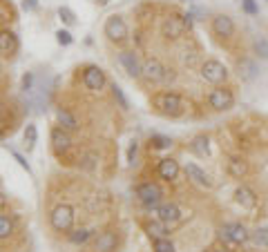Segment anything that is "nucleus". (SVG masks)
Returning <instances> with one entry per match:
<instances>
[{"label":"nucleus","mask_w":268,"mask_h":252,"mask_svg":"<svg viewBox=\"0 0 268 252\" xmlns=\"http://www.w3.org/2000/svg\"><path fill=\"white\" fill-rule=\"evenodd\" d=\"M81 83L89 92H103L108 87V76L98 65H85L81 74Z\"/></svg>","instance_id":"11"},{"label":"nucleus","mask_w":268,"mask_h":252,"mask_svg":"<svg viewBox=\"0 0 268 252\" xmlns=\"http://www.w3.org/2000/svg\"><path fill=\"white\" fill-rule=\"evenodd\" d=\"M94 237H96V230H92V228H76V230H72L67 234V241L72 245H85Z\"/></svg>","instance_id":"24"},{"label":"nucleus","mask_w":268,"mask_h":252,"mask_svg":"<svg viewBox=\"0 0 268 252\" xmlns=\"http://www.w3.org/2000/svg\"><path fill=\"white\" fill-rule=\"evenodd\" d=\"M226 172L230 178H237V181H242L250 174V161L246 159L242 154H230L226 161Z\"/></svg>","instance_id":"17"},{"label":"nucleus","mask_w":268,"mask_h":252,"mask_svg":"<svg viewBox=\"0 0 268 252\" xmlns=\"http://www.w3.org/2000/svg\"><path fill=\"white\" fill-rule=\"evenodd\" d=\"M199 76L204 83H208V85H226L228 76H230V71H228V67L221 63V60L217 58H206L201 60L199 65Z\"/></svg>","instance_id":"3"},{"label":"nucleus","mask_w":268,"mask_h":252,"mask_svg":"<svg viewBox=\"0 0 268 252\" xmlns=\"http://www.w3.org/2000/svg\"><path fill=\"white\" fill-rule=\"evenodd\" d=\"M56 121H58V125L67 132H78L81 130V123H78L76 114L72 110H67V107H56Z\"/></svg>","instance_id":"23"},{"label":"nucleus","mask_w":268,"mask_h":252,"mask_svg":"<svg viewBox=\"0 0 268 252\" xmlns=\"http://www.w3.org/2000/svg\"><path fill=\"white\" fill-rule=\"evenodd\" d=\"M38 7V0H22V9L25 11H34Z\"/></svg>","instance_id":"39"},{"label":"nucleus","mask_w":268,"mask_h":252,"mask_svg":"<svg viewBox=\"0 0 268 252\" xmlns=\"http://www.w3.org/2000/svg\"><path fill=\"white\" fill-rule=\"evenodd\" d=\"M234 201H237V205H242L244 210H255L257 203H259V197H257V192L250 186H239L234 190Z\"/></svg>","instance_id":"19"},{"label":"nucleus","mask_w":268,"mask_h":252,"mask_svg":"<svg viewBox=\"0 0 268 252\" xmlns=\"http://www.w3.org/2000/svg\"><path fill=\"white\" fill-rule=\"evenodd\" d=\"M11 156H14L16 161H18V165L22 167V170H27V174H31V167H29V163L25 161V156L22 154H18V152H11Z\"/></svg>","instance_id":"37"},{"label":"nucleus","mask_w":268,"mask_h":252,"mask_svg":"<svg viewBox=\"0 0 268 252\" xmlns=\"http://www.w3.org/2000/svg\"><path fill=\"white\" fill-rule=\"evenodd\" d=\"M119 63L121 67L125 69V74L134 78V81H139L143 74V60L141 56L137 54V49H123V52H119Z\"/></svg>","instance_id":"12"},{"label":"nucleus","mask_w":268,"mask_h":252,"mask_svg":"<svg viewBox=\"0 0 268 252\" xmlns=\"http://www.w3.org/2000/svg\"><path fill=\"white\" fill-rule=\"evenodd\" d=\"M0 3H3V0H0Z\"/></svg>","instance_id":"44"},{"label":"nucleus","mask_w":268,"mask_h":252,"mask_svg":"<svg viewBox=\"0 0 268 252\" xmlns=\"http://www.w3.org/2000/svg\"><path fill=\"white\" fill-rule=\"evenodd\" d=\"M56 41L63 45V47H67V45H72L74 38H72V33L67 31V29H60V31H56Z\"/></svg>","instance_id":"35"},{"label":"nucleus","mask_w":268,"mask_h":252,"mask_svg":"<svg viewBox=\"0 0 268 252\" xmlns=\"http://www.w3.org/2000/svg\"><path fill=\"white\" fill-rule=\"evenodd\" d=\"M5 205H7V194H3V192H0V212L5 210Z\"/></svg>","instance_id":"42"},{"label":"nucleus","mask_w":268,"mask_h":252,"mask_svg":"<svg viewBox=\"0 0 268 252\" xmlns=\"http://www.w3.org/2000/svg\"><path fill=\"white\" fill-rule=\"evenodd\" d=\"M152 252H177V245L170 241V237L152 239Z\"/></svg>","instance_id":"28"},{"label":"nucleus","mask_w":268,"mask_h":252,"mask_svg":"<svg viewBox=\"0 0 268 252\" xmlns=\"http://www.w3.org/2000/svg\"><path fill=\"white\" fill-rule=\"evenodd\" d=\"M14 232H16V221H14V217H11V214H3V212H0V241L9 239Z\"/></svg>","instance_id":"26"},{"label":"nucleus","mask_w":268,"mask_h":252,"mask_svg":"<svg viewBox=\"0 0 268 252\" xmlns=\"http://www.w3.org/2000/svg\"><path fill=\"white\" fill-rule=\"evenodd\" d=\"M188 29L190 27L186 25L183 16H165V18L161 20V36H163L165 41H181Z\"/></svg>","instance_id":"10"},{"label":"nucleus","mask_w":268,"mask_h":252,"mask_svg":"<svg viewBox=\"0 0 268 252\" xmlns=\"http://www.w3.org/2000/svg\"><path fill=\"white\" fill-rule=\"evenodd\" d=\"M150 103H152V110L156 114L165 116V119H181L186 114V98L179 92H172V89L154 92Z\"/></svg>","instance_id":"1"},{"label":"nucleus","mask_w":268,"mask_h":252,"mask_svg":"<svg viewBox=\"0 0 268 252\" xmlns=\"http://www.w3.org/2000/svg\"><path fill=\"white\" fill-rule=\"evenodd\" d=\"M190 152L197 154L199 159H206L210 154V138L206 134H197V136L190 141Z\"/></svg>","instance_id":"25"},{"label":"nucleus","mask_w":268,"mask_h":252,"mask_svg":"<svg viewBox=\"0 0 268 252\" xmlns=\"http://www.w3.org/2000/svg\"><path fill=\"white\" fill-rule=\"evenodd\" d=\"M58 16H60V20H63L65 25H74V22H76V16H74V11H72L70 7H60Z\"/></svg>","instance_id":"33"},{"label":"nucleus","mask_w":268,"mask_h":252,"mask_svg":"<svg viewBox=\"0 0 268 252\" xmlns=\"http://www.w3.org/2000/svg\"><path fill=\"white\" fill-rule=\"evenodd\" d=\"M152 212H154L156 219L163 221L170 230L177 226H181V221H183V210L179 208V203H175V201H163V203L156 205Z\"/></svg>","instance_id":"8"},{"label":"nucleus","mask_w":268,"mask_h":252,"mask_svg":"<svg viewBox=\"0 0 268 252\" xmlns=\"http://www.w3.org/2000/svg\"><path fill=\"white\" fill-rule=\"evenodd\" d=\"M20 43L11 29H0V56H14L18 52Z\"/></svg>","instance_id":"22"},{"label":"nucleus","mask_w":268,"mask_h":252,"mask_svg":"<svg viewBox=\"0 0 268 252\" xmlns=\"http://www.w3.org/2000/svg\"><path fill=\"white\" fill-rule=\"evenodd\" d=\"M266 3H268V0H266Z\"/></svg>","instance_id":"45"},{"label":"nucleus","mask_w":268,"mask_h":252,"mask_svg":"<svg viewBox=\"0 0 268 252\" xmlns=\"http://www.w3.org/2000/svg\"><path fill=\"white\" fill-rule=\"evenodd\" d=\"M219 237H221V241H226L230 245H246L250 241V230L239 221H226L219 228Z\"/></svg>","instance_id":"5"},{"label":"nucleus","mask_w":268,"mask_h":252,"mask_svg":"<svg viewBox=\"0 0 268 252\" xmlns=\"http://www.w3.org/2000/svg\"><path fill=\"white\" fill-rule=\"evenodd\" d=\"M36 141H38V130H36V125H34V123H29V125H27V130H25V143L29 145V148H34Z\"/></svg>","instance_id":"32"},{"label":"nucleus","mask_w":268,"mask_h":252,"mask_svg":"<svg viewBox=\"0 0 268 252\" xmlns=\"http://www.w3.org/2000/svg\"><path fill=\"white\" fill-rule=\"evenodd\" d=\"M96 3H98V5H108L110 0H96Z\"/></svg>","instance_id":"43"},{"label":"nucleus","mask_w":268,"mask_h":252,"mask_svg":"<svg viewBox=\"0 0 268 252\" xmlns=\"http://www.w3.org/2000/svg\"><path fill=\"white\" fill-rule=\"evenodd\" d=\"M183 172H186L188 181L194 183L197 188H201V190H212V188H215V181H212V176L204 170V167H199L197 163H192V161L183 165Z\"/></svg>","instance_id":"16"},{"label":"nucleus","mask_w":268,"mask_h":252,"mask_svg":"<svg viewBox=\"0 0 268 252\" xmlns=\"http://www.w3.org/2000/svg\"><path fill=\"white\" fill-rule=\"evenodd\" d=\"M177 81V71L172 69V67H168L165 69V78H163V83H175Z\"/></svg>","instance_id":"38"},{"label":"nucleus","mask_w":268,"mask_h":252,"mask_svg":"<svg viewBox=\"0 0 268 252\" xmlns=\"http://www.w3.org/2000/svg\"><path fill=\"white\" fill-rule=\"evenodd\" d=\"M165 69H168V67L161 63L156 56H148V58L143 60V74H141V78H143L145 83L159 85V83H163V78H165Z\"/></svg>","instance_id":"14"},{"label":"nucleus","mask_w":268,"mask_h":252,"mask_svg":"<svg viewBox=\"0 0 268 252\" xmlns=\"http://www.w3.org/2000/svg\"><path fill=\"white\" fill-rule=\"evenodd\" d=\"M172 145V141L168 136H152L150 138V148H154V150H168Z\"/></svg>","instance_id":"31"},{"label":"nucleus","mask_w":268,"mask_h":252,"mask_svg":"<svg viewBox=\"0 0 268 252\" xmlns=\"http://www.w3.org/2000/svg\"><path fill=\"white\" fill-rule=\"evenodd\" d=\"M237 74L242 81H255V78L259 76V65H257L255 58L244 56V58L237 60Z\"/></svg>","instance_id":"21"},{"label":"nucleus","mask_w":268,"mask_h":252,"mask_svg":"<svg viewBox=\"0 0 268 252\" xmlns=\"http://www.w3.org/2000/svg\"><path fill=\"white\" fill-rule=\"evenodd\" d=\"M208 107L212 112H228L234 107V92L228 85H217L208 94Z\"/></svg>","instance_id":"7"},{"label":"nucleus","mask_w":268,"mask_h":252,"mask_svg":"<svg viewBox=\"0 0 268 252\" xmlns=\"http://www.w3.org/2000/svg\"><path fill=\"white\" fill-rule=\"evenodd\" d=\"M110 89H112V96H114V100L119 103V107H121V110H130V103H127V98H125V94H123V89L116 85V83H114V85H112Z\"/></svg>","instance_id":"29"},{"label":"nucleus","mask_w":268,"mask_h":252,"mask_svg":"<svg viewBox=\"0 0 268 252\" xmlns=\"http://www.w3.org/2000/svg\"><path fill=\"white\" fill-rule=\"evenodd\" d=\"M74 221H76V214H74V208L67 203H60L49 212V226H52L54 232H60V234H70L74 230Z\"/></svg>","instance_id":"4"},{"label":"nucleus","mask_w":268,"mask_h":252,"mask_svg":"<svg viewBox=\"0 0 268 252\" xmlns=\"http://www.w3.org/2000/svg\"><path fill=\"white\" fill-rule=\"evenodd\" d=\"M31 78H34L31 74H27L25 78H22V87H25V89H29V87H31Z\"/></svg>","instance_id":"41"},{"label":"nucleus","mask_w":268,"mask_h":252,"mask_svg":"<svg viewBox=\"0 0 268 252\" xmlns=\"http://www.w3.org/2000/svg\"><path fill=\"white\" fill-rule=\"evenodd\" d=\"M255 56H257V58H261V60L268 58V41L264 36L255 41Z\"/></svg>","instance_id":"30"},{"label":"nucleus","mask_w":268,"mask_h":252,"mask_svg":"<svg viewBox=\"0 0 268 252\" xmlns=\"http://www.w3.org/2000/svg\"><path fill=\"white\" fill-rule=\"evenodd\" d=\"M210 29L212 33H215L219 41H232L234 33H237V27H234V20L230 18V16L226 14H217L212 16L210 20Z\"/></svg>","instance_id":"13"},{"label":"nucleus","mask_w":268,"mask_h":252,"mask_svg":"<svg viewBox=\"0 0 268 252\" xmlns=\"http://www.w3.org/2000/svg\"><path fill=\"white\" fill-rule=\"evenodd\" d=\"M121 245V234L116 228H103V230L96 232L92 243L94 252H116Z\"/></svg>","instance_id":"9"},{"label":"nucleus","mask_w":268,"mask_h":252,"mask_svg":"<svg viewBox=\"0 0 268 252\" xmlns=\"http://www.w3.org/2000/svg\"><path fill=\"white\" fill-rule=\"evenodd\" d=\"M134 197H137V201H139V205H141V208L154 210L156 205L163 203L165 192H163V188H161L156 181H141V183H137V186H134Z\"/></svg>","instance_id":"2"},{"label":"nucleus","mask_w":268,"mask_h":252,"mask_svg":"<svg viewBox=\"0 0 268 252\" xmlns=\"http://www.w3.org/2000/svg\"><path fill=\"white\" fill-rule=\"evenodd\" d=\"M137 152H139V143L130 141V145H127V163H130V165L137 163Z\"/></svg>","instance_id":"34"},{"label":"nucleus","mask_w":268,"mask_h":252,"mask_svg":"<svg viewBox=\"0 0 268 252\" xmlns=\"http://www.w3.org/2000/svg\"><path fill=\"white\" fill-rule=\"evenodd\" d=\"M212 252H232L230 248H228V245H223V243H219V245H215V248H212Z\"/></svg>","instance_id":"40"},{"label":"nucleus","mask_w":268,"mask_h":252,"mask_svg":"<svg viewBox=\"0 0 268 252\" xmlns=\"http://www.w3.org/2000/svg\"><path fill=\"white\" fill-rule=\"evenodd\" d=\"M49 141H52V150H54V154L58 156V159H63V156L72 150V145H74V141H72V132L63 130L60 125L52 127V134H49Z\"/></svg>","instance_id":"15"},{"label":"nucleus","mask_w":268,"mask_h":252,"mask_svg":"<svg viewBox=\"0 0 268 252\" xmlns=\"http://www.w3.org/2000/svg\"><path fill=\"white\" fill-rule=\"evenodd\" d=\"M242 7H244V11L248 16H257V14H259V7H257L255 0H242Z\"/></svg>","instance_id":"36"},{"label":"nucleus","mask_w":268,"mask_h":252,"mask_svg":"<svg viewBox=\"0 0 268 252\" xmlns=\"http://www.w3.org/2000/svg\"><path fill=\"white\" fill-rule=\"evenodd\" d=\"M141 228H143V232L148 234L150 239H163V237L170 234V228H168L163 221L156 219V217H154V219H143Z\"/></svg>","instance_id":"20"},{"label":"nucleus","mask_w":268,"mask_h":252,"mask_svg":"<svg viewBox=\"0 0 268 252\" xmlns=\"http://www.w3.org/2000/svg\"><path fill=\"white\" fill-rule=\"evenodd\" d=\"M103 33H105V38H108L110 43H114V45H123L127 38H130V29H127L123 16H119V14H112L110 18L105 20Z\"/></svg>","instance_id":"6"},{"label":"nucleus","mask_w":268,"mask_h":252,"mask_svg":"<svg viewBox=\"0 0 268 252\" xmlns=\"http://www.w3.org/2000/svg\"><path fill=\"white\" fill-rule=\"evenodd\" d=\"M156 174H159L161 181L175 183L179 174H181V165H179V161L175 156H165V159H161L159 165H156Z\"/></svg>","instance_id":"18"},{"label":"nucleus","mask_w":268,"mask_h":252,"mask_svg":"<svg viewBox=\"0 0 268 252\" xmlns=\"http://www.w3.org/2000/svg\"><path fill=\"white\" fill-rule=\"evenodd\" d=\"M250 241H253L255 248L268 250V228H257V230L250 232Z\"/></svg>","instance_id":"27"}]
</instances>
